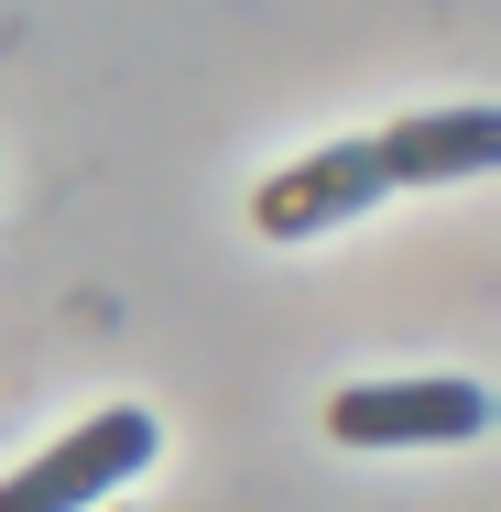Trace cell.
Wrapping results in <instances>:
<instances>
[{"mask_svg":"<svg viewBox=\"0 0 501 512\" xmlns=\"http://www.w3.org/2000/svg\"><path fill=\"white\" fill-rule=\"evenodd\" d=\"M371 197H393V186H382V164H371V142H327V153L284 164V175L251 197V218H262V240H316V229L360 218Z\"/></svg>","mask_w":501,"mask_h":512,"instance_id":"3957f363","label":"cell"},{"mask_svg":"<svg viewBox=\"0 0 501 512\" xmlns=\"http://www.w3.org/2000/svg\"><path fill=\"white\" fill-rule=\"evenodd\" d=\"M382 186H458V175H491L501 164V120L491 109H414L371 142Z\"/></svg>","mask_w":501,"mask_h":512,"instance_id":"277c9868","label":"cell"},{"mask_svg":"<svg viewBox=\"0 0 501 512\" xmlns=\"http://www.w3.org/2000/svg\"><path fill=\"white\" fill-rule=\"evenodd\" d=\"M491 425V393L436 371V382H349L327 404V436L338 447H469Z\"/></svg>","mask_w":501,"mask_h":512,"instance_id":"7a4b0ae2","label":"cell"},{"mask_svg":"<svg viewBox=\"0 0 501 512\" xmlns=\"http://www.w3.org/2000/svg\"><path fill=\"white\" fill-rule=\"evenodd\" d=\"M153 447H164L153 414L109 404V414H88V425H66L33 469H11V480H0V512H88V502H109V491H131V480L153 469Z\"/></svg>","mask_w":501,"mask_h":512,"instance_id":"6da1fadb","label":"cell"}]
</instances>
